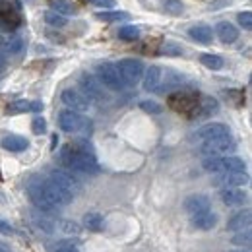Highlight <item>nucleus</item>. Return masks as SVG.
<instances>
[{"label": "nucleus", "mask_w": 252, "mask_h": 252, "mask_svg": "<svg viewBox=\"0 0 252 252\" xmlns=\"http://www.w3.org/2000/svg\"><path fill=\"white\" fill-rule=\"evenodd\" d=\"M26 190H28V196L33 202V206L43 214H53L59 208L68 206L74 200L68 192L57 187L49 177H41V175L30 177V181L26 183Z\"/></svg>", "instance_id": "1"}, {"label": "nucleus", "mask_w": 252, "mask_h": 252, "mask_svg": "<svg viewBox=\"0 0 252 252\" xmlns=\"http://www.w3.org/2000/svg\"><path fill=\"white\" fill-rule=\"evenodd\" d=\"M59 158L66 169H72V171H78L84 175H97L101 171L94 148L86 140H80L76 144H66L61 150Z\"/></svg>", "instance_id": "2"}, {"label": "nucleus", "mask_w": 252, "mask_h": 252, "mask_svg": "<svg viewBox=\"0 0 252 252\" xmlns=\"http://www.w3.org/2000/svg\"><path fill=\"white\" fill-rule=\"evenodd\" d=\"M59 126H61V130L68 132V134L82 132L84 136H90L92 130H94V125H92L90 119L82 117L78 111H72V109L61 111V115H59Z\"/></svg>", "instance_id": "3"}, {"label": "nucleus", "mask_w": 252, "mask_h": 252, "mask_svg": "<svg viewBox=\"0 0 252 252\" xmlns=\"http://www.w3.org/2000/svg\"><path fill=\"white\" fill-rule=\"evenodd\" d=\"M235 148H237V144H235L231 134L221 136V138H214V140L200 142V154L204 158H221V156H227V154L235 152Z\"/></svg>", "instance_id": "4"}, {"label": "nucleus", "mask_w": 252, "mask_h": 252, "mask_svg": "<svg viewBox=\"0 0 252 252\" xmlns=\"http://www.w3.org/2000/svg\"><path fill=\"white\" fill-rule=\"evenodd\" d=\"M97 80L105 86V88H109L111 92H123L126 86L125 82L121 80V74H119V70H117V66L111 63H103L97 66Z\"/></svg>", "instance_id": "5"}, {"label": "nucleus", "mask_w": 252, "mask_h": 252, "mask_svg": "<svg viewBox=\"0 0 252 252\" xmlns=\"http://www.w3.org/2000/svg\"><path fill=\"white\" fill-rule=\"evenodd\" d=\"M115 66H117L125 86H136L144 76V64L138 59H125V61H119V64H115Z\"/></svg>", "instance_id": "6"}, {"label": "nucleus", "mask_w": 252, "mask_h": 252, "mask_svg": "<svg viewBox=\"0 0 252 252\" xmlns=\"http://www.w3.org/2000/svg\"><path fill=\"white\" fill-rule=\"evenodd\" d=\"M80 88H82V94L86 95L90 101H97V103L107 101L105 86L92 74H82L80 76Z\"/></svg>", "instance_id": "7"}, {"label": "nucleus", "mask_w": 252, "mask_h": 252, "mask_svg": "<svg viewBox=\"0 0 252 252\" xmlns=\"http://www.w3.org/2000/svg\"><path fill=\"white\" fill-rule=\"evenodd\" d=\"M196 103H198V94H194V92H177V94L169 95V107L173 111L189 115V117H192Z\"/></svg>", "instance_id": "8"}, {"label": "nucleus", "mask_w": 252, "mask_h": 252, "mask_svg": "<svg viewBox=\"0 0 252 252\" xmlns=\"http://www.w3.org/2000/svg\"><path fill=\"white\" fill-rule=\"evenodd\" d=\"M249 175L245 171H225L218 173L214 179V185L218 189H241L245 185H249Z\"/></svg>", "instance_id": "9"}, {"label": "nucleus", "mask_w": 252, "mask_h": 252, "mask_svg": "<svg viewBox=\"0 0 252 252\" xmlns=\"http://www.w3.org/2000/svg\"><path fill=\"white\" fill-rule=\"evenodd\" d=\"M49 179H51L57 187H61L64 192H68L72 198L82 190L80 181H78V179H74L70 173H66V171H63V169H53V171L49 173Z\"/></svg>", "instance_id": "10"}, {"label": "nucleus", "mask_w": 252, "mask_h": 252, "mask_svg": "<svg viewBox=\"0 0 252 252\" xmlns=\"http://www.w3.org/2000/svg\"><path fill=\"white\" fill-rule=\"evenodd\" d=\"M61 99H63V103L66 107H70L72 111H78V113L88 111L90 105H92V101L82 94V92H78V90H64Z\"/></svg>", "instance_id": "11"}, {"label": "nucleus", "mask_w": 252, "mask_h": 252, "mask_svg": "<svg viewBox=\"0 0 252 252\" xmlns=\"http://www.w3.org/2000/svg\"><path fill=\"white\" fill-rule=\"evenodd\" d=\"M220 111V103L216 97H210V95H204V97H198V103H196V109L192 113L190 119H208L212 115H216Z\"/></svg>", "instance_id": "12"}, {"label": "nucleus", "mask_w": 252, "mask_h": 252, "mask_svg": "<svg viewBox=\"0 0 252 252\" xmlns=\"http://www.w3.org/2000/svg\"><path fill=\"white\" fill-rule=\"evenodd\" d=\"M185 82V76L179 74L173 68H165V74H161V82H159V94H169L177 88H181V84Z\"/></svg>", "instance_id": "13"}, {"label": "nucleus", "mask_w": 252, "mask_h": 252, "mask_svg": "<svg viewBox=\"0 0 252 252\" xmlns=\"http://www.w3.org/2000/svg\"><path fill=\"white\" fill-rule=\"evenodd\" d=\"M227 134H231L229 126L221 125V123H210V125L202 126V128L196 132V140H198V142H206V140L221 138V136H227Z\"/></svg>", "instance_id": "14"}, {"label": "nucleus", "mask_w": 252, "mask_h": 252, "mask_svg": "<svg viewBox=\"0 0 252 252\" xmlns=\"http://www.w3.org/2000/svg\"><path fill=\"white\" fill-rule=\"evenodd\" d=\"M185 210H187L189 216L206 212V210H212V200L206 194H192V196H189L185 200Z\"/></svg>", "instance_id": "15"}, {"label": "nucleus", "mask_w": 252, "mask_h": 252, "mask_svg": "<svg viewBox=\"0 0 252 252\" xmlns=\"http://www.w3.org/2000/svg\"><path fill=\"white\" fill-rule=\"evenodd\" d=\"M43 111V103L41 101H26V99H20V101H14L8 105L6 113L8 115H20V113H41Z\"/></svg>", "instance_id": "16"}, {"label": "nucleus", "mask_w": 252, "mask_h": 252, "mask_svg": "<svg viewBox=\"0 0 252 252\" xmlns=\"http://www.w3.org/2000/svg\"><path fill=\"white\" fill-rule=\"evenodd\" d=\"M220 198L225 206H243L249 202L247 192L241 189H221Z\"/></svg>", "instance_id": "17"}, {"label": "nucleus", "mask_w": 252, "mask_h": 252, "mask_svg": "<svg viewBox=\"0 0 252 252\" xmlns=\"http://www.w3.org/2000/svg\"><path fill=\"white\" fill-rule=\"evenodd\" d=\"M190 221L196 229L200 231H210L218 225V216L212 212V210H206V212H200V214H194L190 216Z\"/></svg>", "instance_id": "18"}, {"label": "nucleus", "mask_w": 252, "mask_h": 252, "mask_svg": "<svg viewBox=\"0 0 252 252\" xmlns=\"http://www.w3.org/2000/svg\"><path fill=\"white\" fill-rule=\"evenodd\" d=\"M252 221V214L251 210H243L239 214H235L231 220L227 221V231H243V229H249Z\"/></svg>", "instance_id": "19"}, {"label": "nucleus", "mask_w": 252, "mask_h": 252, "mask_svg": "<svg viewBox=\"0 0 252 252\" xmlns=\"http://www.w3.org/2000/svg\"><path fill=\"white\" fill-rule=\"evenodd\" d=\"M0 146L8 152H26L30 148V142L24 138V136H16V134H10V136H4Z\"/></svg>", "instance_id": "20"}, {"label": "nucleus", "mask_w": 252, "mask_h": 252, "mask_svg": "<svg viewBox=\"0 0 252 252\" xmlns=\"http://www.w3.org/2000/svg\"><path fill=\"white\" fill-rule=\"evenodd\" d=\"M161 74H163V70L159 66H150L146 70V76H144V90L146 92H158Z\"/></svg>", "instance_id": "21"}, {"label": "nucleus", "mask_w": 252, "mask_h": 252, "mask_svg": "<svg viewBox=\"0 0 252 252\" xmlns=\"http://www.w3.org/2000/svg\"><path fill=\"white\" fill-rule=\"evenodd\" d=\"M189 35L194 39V41L202 43V45H210V43H212V39H214V32H212V28H210V26H204V24L190 28Z\"/></svg>", "instance_id": "22"}, {"label": "nucleus", "mask_w": 252, "mask_h": 252, "mask_svg": "<svg viewBox=\"0 0 252 252\" xmlns=\"http://www.w3.org/2000/svg\"><path fill=\"white\" fill-rule=\"evenodd\" d=\"M218 37H220L223 43H235L237 39H239V30L233 26V24H229V22H221L218 24Z\"/></svg>", "instance_id": "23"}, {"label": "nucleus", "mask_w": 252, "mask_h": 252, "mask_svg": "<svg viewBox=\"0 0 252 252\" xmlns=\"http://www.w3.org/2000/svg\"><path fill=\"white\" fill-rule=\"evenodd\" d=\"M6 55H18L22 49H24V39L20 35H12L8 39L2 41V47H0Z\"/></svg>", "instance_id": "24"}, {"label": "nucleus", "mask_w": 252, "mask_h": 252, "mask_svg": "<svg viewBox=\"0 0 252 252\" xmlns=\"http://www.w3.org/2000/svg\"><path fill=\"white\" fill-rule=\"evenodd\" d=\"M32 221L35 223V227H39V229L45 231V233H55V231H57V225H59V221L51 220V218H47V216H41V214H33Z\"/></svg>", "instance_id": "25"}, {"label": "nucleus", "mask_w": 252, "mask_h": 252, "mask_svg": "<svg viewBox=\"0 0 252 252\" xmlns=\"http://www.w3.org/2000/svg\"><path fill=\"white\" fill-rule=\"evenodd\" d=\"M84 225L90 229V231H94V233H99V231H103V227H105V220H103V216L101 214H86L84 216Z\"/></svg>", "instance_id": "26"}, {"label": "nucleus", "mask_w": 252, "mask_h": 252, "mask_svg": "<svg viewBox=\"0 0 252 252\" xmlns=\"http://www.w3.org/2000/svg\"><path fill=\"white\" fill-rule=\"evenodd\" d=\"M245 169H247V165L241 158H233V156L223 158L221 156V173H225V171H245Z\"/></svg>", "instance_id": "27"}, {"label": "nucleus", "mask_w": 252, "mask_h": 252, "mask_svg": "<svg viewBox=\"0 0 252 252\" xmlns=\"http://www.w3.org/2000/svg\"><path fill=\"white\" fill-rule=\"evenodd\" d=\"M49 4H51V8H53V12H57V14H61V16H74V14L78 12L76 6L70 4L68 0H51Z\"/></svg>", "instance_id": "28"}, {"label": "nucleus", "mask_w": 252, "mask_h": 252, "mask_svg": "<svg viewBox=\"0 0 252 252\" xmlns=\"http://www.w3.org/2000/svg\"><path fill=\"white\" fill-rule=\"evenodd\" d=\"M95 18L101 22H126V20H130V14H126V12H97Z\"/></svg>", "instance_id": "29"}, {"label": "nucleus", "mask_w": 252, "mask_h": 252, "mask_svg": "<svg viewBox=\"0 0 252 252\" xmlns=\"http://www.w3.org/2000/svg\"><path fill=\"white\" fill-rule=\"evenodd\" d=\"M202 64L210 70H221L223 68V59L218 57V55H202Z\"/></svg>", "instance_id": "30"}, {"label": "nucleus", "mask_w": 252, "mask_h": 252, "mask_svg": "<svg viewBox=\"0 0 252 252\" xmlns=\"http://www.w3.org/2000/svg\"><path fill=\"white\" fill-rule=\"evenodd\" d=\"M119 37H121L123 41H136V39L140 37V30H138L136 26H123V28L119 30Z\"/></svg>", "instance_id": "31"}, {"label": "nucleus", "mask_w": 252, "mask_h": 252, "mask_svg": "<svg viewBox=\"0 0 252 252\" xmlns=\"http://www.w3.org/2000/svg\"><path fill=\"white\" fill-rule=\"evenodd\" d=\"M251 241H252L251 229L237 231V235L233 237V245H241V247H251Z\"/></svg>", "instance_id": "32"}, {"label": "nucleus", "mask_w": 252, "mask_h": 252, "mask_svg": "<svg viewBox=\"0 0 252 252\" xmlns=\"http://www.w3.org/2000/svg\"><path fill=\"white\" fill-rule=\"evenodd\" d=\"M45 22L49 26H53V28H64L66 26V18L61 16V14H57V12H53V10L45 14Z\"/></svg>", "instance_id": "33"}, {"label": "nucleus", "mask_w": 252, "mask_h": 252, "mask_svg": "<svg viewBox=\"0 0 252 252\" xmlns=\"http://www.w3.org/2000/svg\"><path fill=\"white\" fill-rule=\"evenodd\" d=\"M163 6H165V12H169L171 16H181L183 10H185V6H183L181 0H165Z\"/></svg>", "instance_id": "34"}, {"label": "nucleus", "mask_w": 252, "mask_h": 252, "mask_svg": "<svg viewBox=\"0 0 252 252\" xmlns=\"http://www.w3.org/2000/svg\"><path fill=\"white\" fill-rule=\"evenodd\" d=\"M140 109L146 111V113H150V115H159L161 113V105L156 103V101H150V99L140 101Z\"/></svg>", "instance_id": "35"}, {"label": "nucleus", "mask_w": 252, "mask_h": 252, "mask_svg": "<svg viewBox=\"0 0 252 252\" xmlns=\"http://www.w3.org/2000/svg\"><path fill=\"white\" fill-rule=\"evenodd\" d=\"M32 130H33V134H37V136L45 134V132H47V121H45L43 117H35L32 121Z\"/></svg>", "instance_id": "36"}, {"label": "nucleus", "mask_w": 252, "mask_h": 252, "mask_svg": "<svg viewBox=\"0 0 252 252\" xmlns=\"http://www.w3.org/2000/svg\"><path fill=\"white\" fill-rule=\"evenodd\" d=\"M161 53H165V55H169V57H179V55L183 53V49H181L179 45H175V43H165V45L161 47Z\"/></svg>", "instance_id": "37"}, {"label": "nucleus", "mask_w": 252, "mask_h": 252, "mask_svg": "<svg viewBox=\"0 0 252 252\" xmlns=\"http://www.w3.org/2000/svg\"><path fill=\"white\" fill-rule=\"evenodd\" d=\"M237 20H239V24H241L245 30H251L252 28V14L251 12H241Z\"/></svg>", "instance_id": "38"}, {"label": "nucleus", "mask_w": 252, "mask_h": 252, "mask_svg": "<svg viewBox=\"0 0 252 252\" xmlns=\"http://www.w3.org/2000/svg\"><path fill=\"white\" fill-rule=\"evenodd\" d=\"M57 252H78V247L74 243H70V241H64V243L59 245Z\"/></svg>", "instance_id": "39"}, {"label": "nucleus", "mask_w": 252, "mask_h": 252, "mask_svg": "<svg viewBox=\"0 0 252 252\" xmlns=\"http://www.w3.org/2000/svg\"><path fill=\"white\" fill-rule=\"evenodd\" d=\"M88 2L99 8H115V0H88Z\"/></svg>", "instance_id": "40"}, {"label": "nucleus", "mask_w": 252, "mask_h": 252, "mask_svg": "<svg viewBox=\"0 0 252 252\" xmlns=\"http://www.w3.org/2000/svg\"><path fill=\"white\" fill-rule=\"evenodd\" d=\"M0 233H4V235H14V229H12V225H8L6 221H0Z\"/></svg>", "instance_id": "41"}, {"label": "nucleus", "mask_w": 252, "mask_h": 252, "mask_svg": "<svg viewBox=\"0 0 252 252\" xmlns=\"http://www.w3.org/2000/svg\"><path fill=\"white\" fill-rule=\"evenodd\" d=\"M0 252H10V247L6 243H2V241H0Z\"/></svg>", "instance_id": "42"}, {"label": "nucleus", "mask_w": 252, "mask_h": 252, "mask_svg": "<svg viewBox=\"0 0 252 252\" xmlns=\"http://www.w3.org/2000/svg\"><path fill=\"white\" fill-rule=\"evenodd\" d=\"M4 66H6V61H4V57H2V55H0V70H2V68H4Z\"/></svg>", "instance_id": "43"}, {"label": "nucleus", "mask_w": 252, "mask_h": 252, "mask_svg": "<svg viewBox=\"0 0 252 252\" xmlns=\"http://www.w3.org/2000/svg\"><path fill=\"white\" fill-rule=\"evenodd\" d=\"M2 41H4V37H2V35H0V47H2Z\"/></svg>", "instance_id": "44"}, {"label": "nucleus", "mask_w": 252, "mask_h": 252, "mask_svg": "<svg viewBox=\"0 0 252 252\" xmlns=\"http://www.w3.org/2000/svg\"><path fill=\"white\" fill-rule=\"evenodd\" d=\"M0 179H2V177H0Z\"/></svg>", "instance_id": "45"}, {"label": "nucleus", "mask_w": 252, "mask_h": 252, "mask_svg": "<svg viewBox=\"0 0 252 252\" xmlns=\"http://www.w3.org/2000/svg\"><path fill=\"white\" fill-rule=\"evenodd\" d=\"M241 252H243V251H241Z\"/></svg>", "instance_id": "46"}]
</instances>
